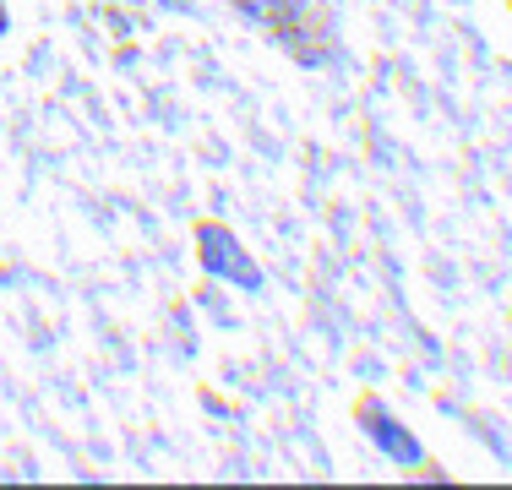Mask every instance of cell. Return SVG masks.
Segmentation results:
<instances>
[{
	"label": "cell",
	"mask_w": 512,
	"mask_h": 490,
	"mask_svg": "<svg viewBox=\"0 0 512 490\" xmlns=\"http://www.w3.org/2000/svg\"><path fill=\"white\" fill-rule=\"evenodd\" d=\"M365 420H371L365 431L382 441V452H393V458H420V447H414L404 431H393V420H382V409H376V403H365Z\"/></svg>",
	"instance_id": "cell-1"
}]
</instances>
